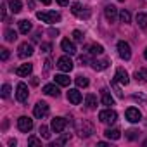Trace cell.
Wrapping results in <instances>:
<instances>
[{"mask_svg": "<svg viewBox=\"0 0 147 147\" xmlns=\"http://www.w3.org/2000/svg\"><path fill=\"white\" fill-rule=\"evenodd\" d=\"M36 18L42 21V23H49V24H54V23H59L61 21V14L55 12V11H43V12H36Z\"/></svg>", "mask_w": 147, "mask_h": 147, "instance_id": "1", "label": "cell"}, {"mask_svg": "<svg viewBox=\"0 0 147 147\" xmlns=\"http://www.w3.org/2000/svg\"><path fill=\"white\" fill-rule=\"evenodd\" d=\"M99 119H100V123L113 125V123H116L118 114H116V111H113V109L109 107V109H104V111H100V113H99Z\"/></svg>", "mask_w": 147, "mask_h": 147, "instance_id": "2", "label": "cell"}, {"mask_svg": "<svg viewBox=\"0 0 147 147\" xmlns=\"http://www.w3.org/2000/svg\"><path fill=\"white\" fill-rule=\"evenodd\" d=\"M76 133H78L82 138H87V137H90V135L94 133V126H92L88 121H80V123L76 125Z\"/></svg>", "mask_w": 147, "mask_h": 147, "instance_id": "3", "label": "cell"}, {"mask_svg": "<svg viewBox=\"0 0 147 147\" xmlns=\"http://www.w3.org/2000/svg\"><path fill=\"white\" fill-rule=\"evenodd\" d=\"M118 54H119V57H121L123 61H130V57H131L130 43H128V42H125V40L118 42Z\"/></svg>", "mask_w": 147, "mask_h": 147, "instance_id": "4", "label": "cell"}, {"mask_svg": "<svg viewBox=\"0 0 147 147\" xmlns=\"http://www.w3.org/2000/svg\"><path fill=\"white\" fill-rule=\"evenodd\" d=\"M28 97H30V92H28V85L26 83H18V87H16V99L21 102V104H24L26 100H28Z\"/></svg>", "mask_w": 147, "mask_h": 147, "instance_id": "5", "label": "cell"}, {"mask_svg": "<svg viewBox=\"0 0 147 147\" xmlns=\"http://www.w3.org/2000/svg\"><path fill=\"white\" fill-rule=\"evenodd\" d=\"M71 12L75 14V16H78V18H82V19H83V18H85V19L90 18V11H88V7H82V4H78V2L73 4Z\"/></svg>", "mask_w": 147, "mask_h": 147, "instance_id": "6", "label": "cell"}, {"mask_svg": "<svg viewBox=\"0 0 147 147\" xmlns=\"http://www.w3.org/2000/svg\"><path fill=\"white\" fill-rule=\"evenodd\" d=\"M33 114H35V118H45L47 114H49V104L47 102H43V100H40V102H36V106H35V109H33Z\"/></svg>", "mask_w": 147, "mask_h": 147, "instance_id": "7", "label": "cell"}, {"mask_svg": "<svg viewBox=\"0 0 147 147\" xmlns=\"http://www.w3.org/2000/svg\"><path fill=\"white\" fill-rule=\"evenodd\" d=\"M18 128H19L21 131H24V133L31 131V130H33V119L28 118V116H21V118L18 119Z\"/></svg>", "mask_w": 147, "mask_h": 147, "instance_id": "8", "label": "cell"}, {"mask_svg": "<svg viewBox=\"0 0 147 147\" xmlns=\"http://www.w3.org/2000/svg\"><path fill=\"white\" fill-rule=\"evenodd\" d=\"M57 67H59L62 73H69V71L73 69V61H71L67 55L59 57V61H57Z\"/></svg>", "mask_w": 147, "mask_h": 147, "instance_id": "9", "label": "cell"}, {"mask_svg": "<svg viewBox=\"0 0 147 147\" xmlns=\"http://www.w3.org/2000/svg\"><path fill=\"white\" fill-rule=\"evenodd\" d=\"M114 80L121 85H128L130 83V78H128V73L125 67H118L116 69V75H114Z\"/></svg>", "mask_w": 147, "mask_h": 147, "instance_id": "10", "label": "cell"}, {"mask_svg": "<svg viewBox=\"0 0 147 147\" xmlns=\"http://www.w3.org/2000/svg\"><path fill=\"white\" fill-rule=\"evenodd\" d=\"M31 54H33V45H31V43L24 42V43L19 45V49H18V55H19L21 59H26V57H30Z\"/></svg>", "mask_w": 147, "mask_h": 147, "instance_id": "11", "label": "cell"}, {"mask_svg": "<svg viewBox=\"0 0 147 147\" xmlns=\"http://www.w3.org/2000/svg\"><path fill=\"white\" fill-rule=\"evenodd\" d=\"M125 114H126V119H128L130 123H138V121L142 119V114H140V111H138L137 107H128Z\"/></svg>", "mask_w": 147, "mask_h": 147, "instance_id": "12", "label": "cell"}, {"mask_svg": "<svg viewBox=\"0 0 147 147\" xmlns=\"http://www.w3.org/2000/svg\"><path fill=\"white\" fill-rule=\"evenodd\" d=\"M66 125H67V121H66L64 118H59V116H57V118L52 119V125H50V126H52V130H54L55 133H61V131H64Z\"/></svg>", "mask_w": 147, "mask_h": 147, "instance_id": "13", "label": "cell"}, {"mask_svg": "<svg viewBox=\"0 0 147 147\" xmlns=\"http://www.w3.org/2000/svg\"><path fill=\"white\" fill-rule=\"evenodd\" d=\"M67 100L71 102V104H80L82 102V92L78 90V88H71L69 92H67Z\"/></svg>", "mask_w": 147, "mask_h": 147, "instance_id": "14", "label": "cell"}, {"mask_svg": "<svg viewBox=\"0 0 147 147\" xmlns=\"http://www.w3.org/2000/svg\"><path fill=\"white\" fill-rule=\"evenodd\" d=\"M61 49H62L66 54H69V55L76 54V47H75V43H73L69 38H64V40L61 42Z\"/></svg>", "mask_w": 147, "mask_h": 147, "instance_id": "15", "label": "cell"}, {"mask_svg": "<svg viewBox=\"0 0 147 147\" xmlns=\"http://www.w3.org/2000/svg\"><path fill=\"white\" fill-rule=\"evenodd\" d=\"M104 14H106V19H107V21L114 23V21H116V18H118V9H116L114 5H106Z\"/></svg>", "mask_w": 147, "mask_h": 147, "instance_id": "16", "label": "cell"}, {"mask_svg": "<svg viewBox=\"0 0 147 147\" xmlns=\"http://www.w3.org/2000/svg\"><path fill=\"white\" fill-rule=\"evenodd\" d=\"M31 71H33V64H21L18 69H16V75L18 76H28V75H31Z\"/></svg>", "mask_w": 147, "mask_h": 147, "instance_id": "17", "label": "cell"}, {"mask_svg": "<svg viewBox=\"0 0 147 147\" xmlns=\"http://www.w3.org/2000/svg\"><path fill=\"white\" fill-rule=\"evenodd\" d=\"M43 94H45V95H52V97H59L61 90H59V87H57V85L49 83V85H45V87H43Z\"/></svg>", "mask_w": 147, "mask_h": 147, "instance_id": "18", "label": "cell"}, {"mask_svg": "<svg viewBox=\"0 0 147 147\" xmlns=\"http://www.w3.org/2000/svg\"><path fill=\"white\" fill-rule=\"evenodd\" d=\"M102 104L107 106V107L114 106V99H113V95L109 94V90H106V88H102Z\"/></svg>", "mask_w": 147, "mask_h": 147, "instance_id": "19", "label": "cell"}, {"mask_svg": "<svg viewBox=\"0 0 147 147\" xmlns=\"http://www.w3.org/2000/svg\"><path fill=\"white\" fill-rule=\"evenodd\" d=\"M55 83H57L59 87H69L71 78H69L67 75H55Z\"/></svg>", "mask_w": 147, "mask_h": 147, "instance_id": "20", "label": "cell"}, {"mask_svg": "<svg viewBox=\"0 0 147 147\" xmlns=\"http://www.w3.org/2000/svg\"><path fill=\"white\" fill-rule=\"evenodd\" d=\"M104 133H106V137H107L109 140H119V138H121V131L116 130V128H109V130H106Z\"/></svg>", "mask_w": 147, "mask_h": 147, "instance_id": "21", "label": "cell"}, {"mask_svg": "<svg viewBox=\"0 0 147 147\" xmlns=\"http://www.w3.org/2000/svg\"><path fill=\"white\" fill-rule=\"evenodd\" d=\"M9 9H11L12 14H19L23 11V4L19 2V0H11V2H9Z\"/></svg>", "mask_w": 147, "mask_h": 147, "instance_id": "22", "label": "cell"}, {"mask_svg": "<svg viewBox=\"0 0 147 147\" xmlns=\"http://www.w3.org/2000/svg\"><path fill=\"white\" fill-rule=\"evenodd\" d=\"M19 31H21L23 35H28V33L31 31V21H28V19L19 21Z\"/></svg>", "mask_w": 147, "mask_h": 147, "instance_id": "23", "label": "cell"}, {"mask_svg": "<svg viewBox=\"0 0 147 147\" xmlns=\"http://www.w3.org/2000/svg\"><path fill=\"white\" fill-rule=\"evenodd\" d=\"M85 104H87L88 109H95V107H97V97H95L94 94H88V95L85 97Z\"/></svg>", "mask_w": 147, "mask_h": 147, "instance_id": "24", "label": "cell"}, {"mask_svg": "<svg viewBox=\"0 0 147 147\" xmlns=\"http://www.w3.org/2000/svg\"><path fill=\"white\" fill-rule=\"evenodd\" d=\"M92 66H94V69H95V71H102V69H106V67L109 66V61H106V59L97 61V59H95V61L92 62Z\"/></svg>", "mask_w": 147, "mask_h": 147, "instance_id": "25", "label": "cell"}, {"mask_svg": "<svg viewBox=\"0 0 147 147\" xmlns=\"http://www.w3.org/2000/svg\"><path fill=\"white\" fill-rule=\"evenodd\" d=\"M135 19H137V24L140 28H147V12H138Z\"/></svg>", "mask_w": 147, "mask_h": 147, "instance_id": "26", "label": "cell"}, {"mask_svg": "<svg viewBox=\"0 0 147 147\" xmlns=\"http://www.w3.org/2000/svg\"><path fill=\"white\" fill-rule=\"evenodd\" d=\"M102 52H104V47L99 45V43H94V45L90 47V54H92V55H100Z\"/></svg>", "mask_w": 147, "mask_h": 147, "instance_id": "27", "label": "cell"}, {"mask_svg": "<svg viewBox=\"0 0 147 147\" xmlns=\"http://www.w3.org/2000/svg\"><path fill=\"white\" fill-rule=\"evenodd\" d=\"M76 85L80 87V88H87L88 87V78H85V76H76Z\"/></svg>", "mask_w": 147, "mask_h": 147, "instance_id": "28", "label": "cell"}, {"mask_svg": "<svg viewBox=\"0 0 147 147\" xmlns=\"http://www.w3.org/2000/svg\"><path fill=\"white\" fill-rule=\"evenodd\" d=\"M119 21H121V23H125V24H126V23H130V21H131L130 12H128V11H121V12H119Z\"/></svg>", "mask_w": 147, "mask_h": 147, "instance_id": "29", "label": "cell"}, {"mask_svg": "<svg viewBox=\"0 0 147 147\" xmlns=\"http://www.w3.org/2000/svg\"><path fill=\"white\" fill-rule=\"evenodd\" d=\"M16 38H18V33H16L14 30H11V28L5 30V40H7V42H14Z\"/></svg>", "mask_w": 147, "mask_h": 147, "instance_id": "30", "label": "cell"}, {"mask_svg": "<svg viewBox=\"0 0 147 147\" xmlns=\"http://www.w3.org/2000/svg\"><path fill=\"white\" fill-rule=\"evenodd\" d=\"M111 87L114 88V92H116V95H118L119 99H123V97H125V95H123V92H121V88L118 87V82H116V80H113V82H111Z\"/></svg>", "mask_w": 147, "mask_h": 147, "instance_id": "31", "label": "cell"}, {"mask_svg": "<svg viewBox=\"0 0 147 147\" xmlns=\"http://www.w3.org/2000/svg\"><path fill=\"white\" fill-rule=\"evenodd\" d=\"M40 135H42L43 138H50V133H49V126L42 125V126H40Z\"/></svg>", "mask_w": 147, "mask_h": 147, "instance_id": "32", "label": "cell"}, {"mask_svg": "<svg viewBox=\"0 0 147 147\" xmlns=\"http://www.w3.org/2000/svg\"><path fill=\"white\" fill-rule=\"evenodd\" d=\"M9 95H11V85H7V83H5V85L2 87V97H4V99H7Z\"/></svg>", "mask_w": 147, "mask_h": 147, "instance_id": "33", "label": "cell"}, {"mask_svg": "<svg viewBox=\"0 0 147 147\" xmlns=\"http://www.w3.org/2000/svg\"><path fill=\"white\" fill-rule=\"evenodd\" d=\"M137 137H138V131H137V130H128V131H126V138L135 140Z\"/></svg>", "mask_w": 147, "mask_h": 147, "instance_id": "34", "label": "cell"}, {"mask_svg": "<svg viewBox=\"0 0 147 147\" xmlns=\"http://www.w3.org/2000/svg\"><path fill=\"white\" fill-rule=\"evenodd\" d=\"M28 145H42V140H38L36 137H30V140H28Z\"/></svg>", "mask_w": 147, "mask_h": 147, "instance_id": "35", "label": "cell"}, {"mask_svg": "<svg viewBox=\"0 0 147 147\" xmlns=\"http://www.w3.org/2000/svg\"><path fill=\"white\" fill-rule=\"evenodd\" d=\"M73 36H75V40H76V42H83V33H82V31H78V30H76V31H73Z\"/></svg>", "mask_w": 147, "mask_h": 147, "instance_id": "36", "label": "cell"}, {"mask_svg": "<svg viewBox=\"0 0 147 147\" xmlns=\"http://www.w3.org/2000/svg\"><path fill=\"white\" fill-rule=\"evenodd\" d=\"M50 49H52L50 43H42V45H40V50H42V52H50Z\"/></svg>", "mask_w": 147, "mask_h": 147, "instance_id": "37", "label": "cell"}, {"mask_svg": "<svg viewBox=\"0 0 147 147\" xmlns=\"http://www.w3.org/2000/svg\"><path fill=\"white\" fill-rule=\"evenodd\" d=\"M133 76H135V80H137V82H144V76H142V71H135V75H133Z\"/></svg>", "mask_w": 147, "mask_h": 147, "instance_id": "38", "label": "cell"}, {"mask_svg": "<svg viewBox=\"0 0 147 147\" xmlns=\"http://www.w3.org/2000/svg\"><path fill=\"white\" fill-rule=\"evenodd\" d=\"M7 59H9V50L2 49V61H7Z\"/></svg>", "mask_w": 147, "mask_h": 147, "instance_id": "39", "label": "cell"}, {"mask_svg": "<svg viewBox=\"0 0 147 147\" xmlns=\"http://www.w3.org/2000/svg\"><path fill=\"white\" fill-rule=\"evenodd\" d=\"M57 4H59V5H62V7H66V5L69 4V0H57Z\"/></svg>", "mask_w": 147, "mask_h": 147, "instance_id": "40", "label": "cell"}, {"mask_svg": "<svg viewBox=\"0 0 147 147\" xmlns=\"http://www.w3.org/2000/svg\"><path fill=\"white\" fill-rule=\"evenodd\" d=\"M142 76H144V82H147V69L142 71Z\"/></svg>", "mask_w": 147, "mask_h": 147, "instance_id": "41", "label": "cell"}, {"mask_svg": "<svg viewBox=\"0 0 147 147\" xmlns=\"http://www.w3.org/2000/svg\"><path fill=\"white\" fill-rule=\"evenodd\" d=\"M40 2H42V4H43V5H49V4H50V2H52V0H40Z\"/></svg>", "mask_w": 147, "mask_h": 147, "instance_id": "42", "label": "cell"}, {"mask_svg": "<svg viewBox=\"0 0 147 147\" xmlns=\"http://www.w3.org/2000/svg\"><path fill=\"white\" fill-rule=\"evenodd\" d=\"M49 33H50V35H59V31H57V30H50Z\"/></svg>", "mask_w": 147, "mask_h": 147, "instance_id": "43", "label": "cell"}, {"mask_svg": "<svg viewBox=\"0 0 147 147\" xmlns=\"http://www.w3.org/2000/svg\"><path fill=\"white\" fill-rule=\"evenodd\" d=\"M45 69H47V71L50 69V61H47V62H45Z\"/></svg>", "mask_w": 147, "mask_h": 147, "instance_id": "44", "label": "cell"}, {"mask_svg": "<svg viewBox=\"0 0 147 147\" xmlns=\"http://www.w3.org/2000/svg\"><path fill=\"white\" fill-rule=\"evenodd\" d=\"M144 57H145V59H147V49H145V52H144Z\"/></svg>", "mask_w": 147, "mask_h": 147, "instance_id": "45", "label": "cell"}, {"mask_svg": "<svg viewBox=\"0 0 147 147\" xmlns=\"http://www.w3.org/2000/svg\"><path fill=\"white\" fill-rule=\"evenodd\" d=\"M119 2H125V0H119Z\"/></svg>", "mask_w": 147, "mask_h": 147, "instance_id": "46", "label": "cell"}]
</instances>
